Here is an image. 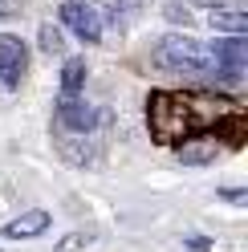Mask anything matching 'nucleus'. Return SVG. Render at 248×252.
<instances>
[{"instance_id":"nucleus-1","label":"nucleus","mask_w":248,"mask_h":252,"mask_svg":"<svg viewBox=\"0 0 248 252\" xmlns=\"http://www.w3.org/2000/svg\"><path fill=\"white\" fill-rule=\"evenodd\" d=\"M155 65H163L167 73H179V77H208L212 57L204 41H195L187 33H171L155 45Z\"/></svg>"},{"instance_id":"nucleus-2","label":"nucleus","mask_w":248,"mask_h":252,"mask_svg":"<svg viewBox=\"0 0 248 252\" xmlns=\"http://www.w3.org/2000/svg\"><path fill=\"white\" fill-rule=\"evenodd\" d=\"M147 126H151V138H155V143H179V138H187V130L195 126L191 102H183L179 94H167V90L151 94Z\"/></svg>"},{"instance_id":"nucleus-3","label":"nucleus","mask_w":248,"mask_h":252,"mask_svg":"<svg viewBox=\"0 0 248 252\" xmlns=\"http://www.w3.org/2000/svg\"><path fill=\"white\" fill-rule=\"evenodd\" d=\"M208 57H212V73L220 77L224 86H240L244 82V69H248V41H244V33H228L224 41L208 45Z\"/></svg>"},{"instance_id":"nucleus-4","label":"nucleus","mask_w":248,"mask_h":252,"mask_svg":"<svg viewBox=\"0 0 248 252\" xmlns=\"http://www.w3.org/2000/svg\"><path fill=\"white\" fill-rule=\"evenodd\" d=\"M61 25H65L77 41H86V45H98L102 41V8L98 4L65 0V4H61Z\"/></svg>"},{"instance_id":"nucleus-5","label":"nucleus","mask_w":248,"mask_h":252,"mask_svg":"<svg viewBox=\"0 0 248 252\" xmlns=\"http://www.w3.org/2000/svg\"><path fill=\"white\" fill-rule=\"evenodd\" d=\"M25 69H29L25 41L12 37V33H0V86H4V90H21Z\"/></svg>"},{"instance_id":"nucleus-6","label":"nucleus","mask_w":248,"mask_h":252,"mask_svg":"<svg viewBox=\"0 0 248 252\" xmlns=\"http://www.w3.org/2000/svg\"><path fill=\"white\" fill-rule=\"evenodd\" d=\"M57 122H61V130H69V134H90L98 126V110L77 102L73 94H65V98L57 102Z\"/></svg>"},{"instance_id":"nucleus-7","label":"nucleus","mask_w":248,"mask_h":252,"mask_svg":"<svg viewBox=\"0 0 248 252\" xmlns=\"http://www.w3.org/2000/svg\"><path fill=\"white\" fill-rule=\"evenodd\" d=\"M179 163L183 167H208L220 159V138L216 134H195V138H179Z\"/></svg>"},{"instance_id":"nucleus-8","label":"nucleus","mask_w":248,"mask_h":252,"mask_svg":"<svg viewBox=\"0 0 248 252\" xmlns=\"http://www.w3.org/2000/svg\"><path fill=\"white\" fill-rule=\"evenodd\" d=\"M212 29L216 33H248V12L244 0H216L212 4Z\"/></svg>"},{"instance_id":"nucleus-9","label":"nucleus","mask_w":248,"mask_h":252,"mask_svg":"<svg viewBox=\"0 0 248 252\" xmlns=\"http://www.w3.org/2000/svg\"><path fill=\"white\" fill-rule=\"evenodd\" d=\"M49 224H53V216L45 212V208H33V212H21L17 220H8L4 236H8V240H33V236H41Z\"/></svg>"},{"instance_id":"nucleus-10","label":"nucleus","mask_w":248,"mask_h":252,"mask_svg":"<svg viewBox=\"0 0 248 252\" xmlns=\"http://www.w3.org/2000/svg\"><path fill=\"white\" fill-rule=\"evenodd\" d=\"M57 155L65 163H73V167H86L90 163V143H82L77 134H61L57 138Z\"/></svg>"},{"instance_id":"nucleus-11","label":"nucleus","mask_w":248,"mask_h":252,"mask_svg":"<svg viewBox=\"0 0 248 252\" xmlns=\"http://www.w3.org/2000/svg\"><path fill=\"white\" fill-rule=\"evenodd\" d=\"M82 86H86V57H65V65H61V90L77 94Z\"/></svg>"},{"instance_id":"nucleus-12","label":"nucleus","mask_w":248,"mask_h":252,"mask_svg":"<svg viewBox=\"0 0 248 252\" xmlns=\"http://www.w3.org/2000/svg\"><path fill=\"white\" fill-rule=\"evenodd\" d=\"M37 41H41V49L49 53V57H61V53H65V33H61L57 25H41Z\"/></svg>"},{"instance_id":"nucleus-13","label":"nucleus","mask_w":248,"mask_h":252,"mask_svg":"<svg viewBox=\"0 0 248 252\" xmlns=\"http://www.w3.org/2000/svg\"><path fill=\"white\" fill-rule=\"evenodd\" d=\"M163 17L171 21V25H191V8L183 4V0H167V4H163Z\"/></svg>"},{"instance_id":"nucleus-14","label":"nucleus","mask_w":248,"mask_h":252,"mask_svg":"<svg viewBox=\"0 0 248 252\" xmlns=\"http://www.w3.org/2000/svg\"><path fill=\"white\" fill-rule=\"evenodd\" d=\"M90 244V232H73V236H65V240L57 244V252H77V248H86Z\"/></svg>"},{"instance_id":"nucleus-15","label":"nucleus","mask_w":248,"mask_h":252,"mask_svg":"<svg viewBox=\"0 0 248 252\" xmlns=\"http://www.w3.org/2000/svg\"><path fill=\"white\" fill-rule=\"evenodd\" d=\"M187 248L191 252H208V240H204V236H187Z\"/></svg>"},{"instance_id":"nucleus-16","label":"nucleus","mask_w":248,"mask_h":252,"mask_svg":"<svg viewBox=\"0 0 248 252\" xmlns=\"http://www.w3.org/2000/svg\"><path fill=\"white\" fill-rule=\"evenodd\" d=\"M191 4H216V0H191Z\"/></svg>"}]
</instances>
